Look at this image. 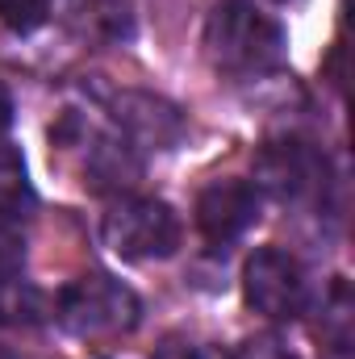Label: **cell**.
<instances>
[{
	"instance_id": "1",
	"label": "cell",
	"mask_w": 355,
	"mask_h": 359,
	"mask_svg": "<svg viewBox=\"0 0 355 359\" xmlns=\"http://www.w3.org/2000/svg\"><path fill=\"white\" fill-rule=\"evenodd\" d=\"M205 55L222 76L255 80L284 63L288 34L255 0H217L205 21Z\"/></svg>"
},
{
	"instance_id": "2",
	"label": "cell",
	"mask_w": 355,
	"mask_h": 359,
	"mask_svg": "<svg viewBox=\"0 0 355 359\" xmlns=\"http://www.w3.org/2000/svg\"><path fill=\"white\" fill-rule=\"evenodd\" d=\"M55 318L67 334L76 339H117V334H130L142 318V301L134 297V288H126L121 280L105 276V271H92L72 280L59 301H55Z\"/></svg>"
},
{
	"instance_id": "3",
	"label": "cell",
	"mask_w": 355,
	"mask_h": 359,
	"mask_svg": "<svg viewBox=\"0 0 355 359\" xmlns=\"http://www.w3.org/2000/svg\"><path fill=\"white\" fill-rule=\"evenodd\" d=\"M100 238L113 255L134 259V264L168 259L180 247V217L168 201L121 192L109 201V209L100 217Z\"/></svg>"
},
{
	"instance_id": "4",
	"label": "cell",
	"mask_w": 355,
	"mask_h": 359,
	"mask_svg": "<svg viewBox=\"0 0 355 359\" xmlns=\"http://www.w3.org/2000/svg\"><path fill=\"white\" fill-rule=\"evenodd\" d=\"M255 188L280 205H318L330 192V163L314 142L280 138L255 155Z\"/></svg>"
},
{
	"instance_id": "5",
	"label": "cell",
	"mask_w": 355,
	"mask_h": 359,
	"mask_svg": "<svg viewBox=\"0 0 355 359\" xmlns=\"http://www.w3.org/2000/svg\"><path fill=\"white\" fill-rule=\"evenodd\" d=\"M243 297L267 322H297L314 301L305 268L284 247H260L243 264Z\"/></svg>"
},
{
	"instance_id": "6",
	"label": "cell",
	"mask_w": 355,
	"mask_h": 359,
	"mask_svg": "<svg viewBox=\"0 0 355 359\" xmlns=\"http://www.w3.org/2000/svg\"><path fill=\"white\" fill-rule=\"evenodd\" d=\"M264 213V192L251 180H213L196 196V230L213 243L226 247L243 238Z\"/></svg>"
},
{
	"instance_id": "7",
	"label": "cell",
	"mask_w": 355,
	"mask_h": 359,
	"mask_svg": "<svg viewBox=\"0 0 355 359\" xmlns=\"http://www.w3.org/2000/svg\"><path fill=\"white\" fill-rule=\"evenodd\" d=\"M113 121H117V134L126 142H134L138 151H172L188 130L184 113L172 100L134 88L113 96Z\"/></svg>"
},
{
	"instance_id": "8",
	"label": "cell",
	"mask_w": 355,
	"mask_h": 359,
	"mask_svg": "<svg viewBox=\"0 0 355 359\" xmlns=\"http://www.w3.org/2000/svg\"><path fill=\"white\" fill-rule=\"evenodd\" d=\"M142 176V155L134 142L121 134H92L88 130V151H84V184L92 192H130L134 180Z\"/></svg>"
},
{
	"instance_id": "9",
	"label": "cell",
	"mask_w": 355,
	"mask_h": 359,
	"mask_svg": "<svg viewBox=\"0 0 355 359\" xmlns=\"http://www.w3.org/2000/svg\"><path fill=\"white\" fill-rule=\"evenodd\" d=\"M34 205H38V196H34L29 176H25L21 155H17L8 142H0V217H4V222L29 217Z\"/></svg>"
},
{
	"instance_id": "10",
	"label": "cell",
	"mask_w": 355,
	"mask_h": 359,
	"mask_svg": "<svg viewBox=\"0 0 355 359\" xmlns=\"http://www.w3.org/2000/svg\"><path fill=\"white\" fill-rule=\"evenodd\" d=\"M46 318V297L34 284L4 280L0 284V326H34Z\"/></svg>"
},
{
	"instance_id": "11",
	"label": "cell",
	"mask_w": 355,
	"mask_h": 359,
	"mask_svg": "<svg viewBox=\"0 0 355 359\" xmlns=\"http://www.w3.org/2000/svg\"><path fill=\"white\" fill-rule=\"evenodd\" d=\"M51 17V0H0V25H8L13 34H34L38 25H46Z\"/></svg>"
},
{
	"instance_id": "12",
	"label": "cell",
	"mask_w": 355,
	"mask_h": 359,
	"mask_svg": "<svg viewBox=\"0 0 355 359\" xmlns=\"http://www.w3.org/2000/svg\"><path fill=\"white\" fill-rule=\"evenodd\" d=\"M151 359H234L226 347L217 343H205V339H184V334H172L155 347Z\"/></svg>"
},
{
	"instance_id": "13",
	"label": "cell",
	"mask_w": 355,
	"mask_h": 359,
	"mask_svg": "<svg viewBox=\"0 0 355 359\" xmlns=\"http://www.w3.org/2000/svg\"><path fill=\"white\" fill-rule=\"evenodd\" d=\"M21 268H25V234L17 230V222L0 217V284L17 280Z\"/></svg>"
},
{
	"instance_id": "14",
	"label": "cell",
	"mask_w": 355,
	"mask_h": 359,
	"mask_svg": "<svg viewBox=\"0 0 355 359\" xmlns=\"http://www.w3.org/2000/svg\"><path fill=\"white\" fill-rule=\"evenodd\" d=\"M234 359H301L284 339H276V334H255V339H247L243 343V351Z\"/></svg>"
},
{
	"instance_id": "15",
	"label": "cell",
	"mask_w": 355,
	"mask_h": 359,
	"mask_svg": "<svg viewBox=\"0 0 355 359\" xmlns=\"http://www.w3.org/2000/svg\"><path fill=\"white\" fill-rule=\"evenodd\" d=\"M8 126H13V96H8V88L0 84V142H4Z\"/></svg>"
},
{
	"instance_id": "16",
	"label": "cell",
	"mask_w": 355,
	"mask_h": 359,
	"mask_svg": "<svg viewBox=\"0 0 355 359\" xmlns=\"http://www.w3.org/2000/svg\"><path fill=\"white\" fill-rule=\"evenodd\" d=\"M326 359H351V347H326Z\"/></svg>"
},
{
	"instance_id": "17",
	"label": "cell",
	"mask_w": 355,
	"mask_h": 359,
	"mask_svg": "<svg viewBox=\"0 0 355 359\" xmlns=\"http://www.w3.org/2000/svg\"><path fill=\"white\" fill-rule=\"evenodd\" d=\"M0 359H17V355H13V351H8V347H4V343H0Z\"/></svg>"
},
{
	"instance_id": "18",
	"label": "cell",
	"mask_w": 355,
	"mask_h": 359,
	"mask_svg": "<svg viewBox=\"0 0 355 359\" xmlns=\"http://www.w3.org/2000/svg\"><path fill=\"white\" fill-rule=\"evenodd\" d=\"M276 4H284V0H276Z\"/></svg>"
}]
</instances>
